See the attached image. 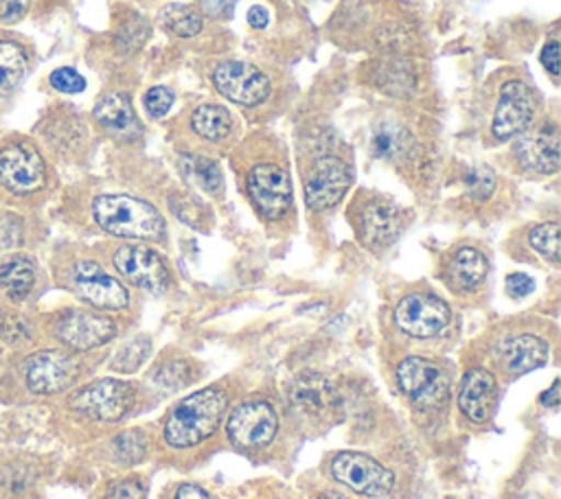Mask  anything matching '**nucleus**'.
Wrapping results in <instances>:
<instances>
[{"label":"nucleus","mask_w":561,"mask_h":499,"mask_svg":"<svg viewBox=\"0 0 561 499\" xmlns=\"http://www.w3.org/2000/svg\"><path fill=\"white\" fill-rule=\"evenodd\" d=\"M57 186V173L26 131L0 134V204L20 212L39 210Z\"/></svg>","instance_id":"obj_1"},{"label":"nucleus","mask_w":561,"mask_h":499,"mask_svg":"<svg viewBox=\"0 0 561 499\" xmlns=\"http://www.w3.org/2000/svg\"><path fill=\"white\" fill-rule=\"evenodd\" d=\"M50 269L57 287L90 309L112 313L129 306V291L123 280L79 250H57Z\"/></svg>","instance_id":"obj_2"},{"label":"nucleus","mask_w":561,"mask_h":499,"mask_svg":"<svg viewBox=\"0 0 561 499\" xmlns=\"http://www.w3.org/2000/svg\"><path fill=\"white\" fill-rule=\"evenodd\" d=\"M9 376L15 390L33 398L64 394L81 376V363L75 352L55 348H33L9 359Z\"/></svg>","instance_id":"obj_3"},{"label":"nucleus","mask_w":561,"mask_h":499,"mask_svg":"<svg viewBox=\"0 0 561 499\" xmlns=\"http://www.w3.org/2000/svg\"><path fill=\"white\" fill-rule=\"evenodd\" d=\"M88 212L101 232L116 239L160 241L167 232L158 208L127 193H99L90 199Z\"/></svg>","instance_id":"obj_4"},{"label":"nucleus","mask_w":561,"mask_h":499,"mask_svg":"<svg viewBox=\"0 0 561 499\" xmlns=\"http://www.w3.org/2000/svg\"><path fill=\"white\" fill-rule=\"evenodd\" d=\"M228 407V396L219 387L199 390L169 411L164 420V440L173 449H188L215 433Z\"/></svg>","instance_id":"obj_5"},{"label":"nucleus","mask_w":561,"mask_h":499,"mask_svg":"<svg viewBox=\"0 0 561 499\" xmlns=\"http://www.w3.org/2000/svg\"><path fill=\"white\" fill-rule=\"evenodd\" d=\"M42 333L59 348L70 352H88L105 346L118 333L116 322L90 306H64L39 315Z\"/></svg>","instance_id":"obj_6"},{"label":"nucleus","mask_w":561,"mask_h":499,"mask_svg":"<svg viewBox=\"0 0 561 499\" xmlns=\"http://www.w3.org/2000/svg\"><path fill=\"white\" fill-rule=\"evenodd\" d=\"M31 136L39 142L50 162H72L88 149L90 125L77 107L68 103H50L42 109Z\"/></svg>","instance_id":"obj_7"},{"label":"nucleus","mask_w":561,"mask_h":499,"mask_svg":"<svg viewBox=\"0 0 561 499\" xmlns=\"http://www.w3.org/2000/svg\"><path fill=\"white\" fill-rule=\"evenodd\" d=\"M136 394L127 381L99 379L70 392L66 405L81 418L96 422H116L129 414Z\"/></svg>","instance_id":"obj_8"},{"label":"nucleus","mask_w":561,"mask_h":499,"mask_svg":"<svg viewBox=\"0 0 561 499\" xmlns=\"http://www.w3.org/2000/svg\"><path fill=\"white\" fill-rule=\"evenodd\" d=\"M245 190L261 217L283 219L291 208V177L276 160H259L245 173Z\"/></svg>","instance_id":"obj_9"},{"label":"nucleus","mask_w":561,"mask_h":499,"mask_svg":"<svg viewBox=\"0 0 561 499\" xmlns=\"http://www.w3.org/2000/svg\"><path fill=\"white\" fill-rule=\"evenodd\" d=\"M35 63L37 48L33 39L11 28H0V116L13 107Z\"/></svg>","instance_id":"obj_10"},{"label":"nucleus","mask_w":561,"mask_h":499,"mask_svg":"<svg viewBox=\"0 0 561 499\" xmlns=\"http://www.w3.org/2000/svg\"><path fill=\"white\" fill-rule=\"evenodd\" d=\"M537 116V94L519 77L506 79L500 85L497 103L491 118V136L495 140H508L526 131Z\"/></svg>","instance_id":"obj_11"},{"label":"nucleus","mask_w":561,"mask_h":499,"mask_svg":"<svg viewBox=\"0 0 561 499\" xmlns=\"http://www.w3.org/2000/svg\"><path fill=\"white\" fill-rule=\"evenodd\" d=\"M213 88L230 103L241 107H256L267 101L272 83L267 74L254 63L241 59L219 61L210 72Z\"/></svg>","instance_id":"obj_12"},{"label":"nucleus","mask_w":561,"mask_h":499,"mask_svg":"<svg viewBox=\"0 0 561 499\" xmlns=\"http://www.w3.org/2000/svg\"><path fill=\"white\" fill-rule=\"evenodd\" d=\"M353 182L351 164L335 153H320L305 173V201L311 210L333 208Z\"/></svg>","instance_id":"obj_13"},{"label":"nucleus","mask_w":561,"mask_h":499,"mask_svg":"<svg viewBox=\"0 0 561 499\" xmlns=\"http://www.w3.org/2000/svg\"><path fill=\"white\" fill-rule=\"evenodd\" d=\"M114 271L134 287L160 293L169 287L171 274L164 258L145 243H121L112 250Z\"/></svg>","instance_id":"obj_14"},{"label":"nucleus","mask_w":561,"mask_h":499,"mask_svg":"<svg viewBox=\"0 0 561 499\" xmlns=\"http://www.w3.org/2000/svg\"><path fill=\"white\" fill-rule=\"evenodd\" d=\"M329 473L335 481L366 497H383L394 486V475L390 468L379 464L375 457L357 451L335 453L331 457Z\"/></svg>","instance_id":"obj_15"},{"label":"nucleus","mask_w":561,"mask_h":499,"mask_svg":"<svg viewBox=\"0 0 561 499\" xmlns=\"http://www.w3.org/2000/svg\"><path fill=\"white\" fill-rule=\"evenodd\" d=\"M44 282L39 260L26 250L0 254V300L9 306L31 304Z\"/></svg>","instance_id":"obj_16"},{"label":"nucleus","mask_w":561,"mask_h":499,"mask_svg":"<svg viewBox=\"0 0 561 499\" xmlns=\"http://www.w3.org/2000/svg\"><path fill=\"white\" fill-rule=\"evenodd\" d=\"M451 320V311L445 300L434 293L414 291L403 295L394 306L397 326L419 339L434 337L447 328Z\"/></svg>","instance_id":"obj_17"},{"label":"nucleus","mask_w":561,"mask_h":499,"mask_svg":"<svg viewBox=\"0 0 561 499\" xmlns=\"http://www.w3.org/2000/svg\"><path fill=\"white\" fill-rule=\"evenodd\" d=\"M513 155L524 171L552 175L559 169V125L552 118L533 123L515 140Z\"/></svg>","instance_id":"obj_18"},{"label":"nucleus","mask_w":561,"mask_h":499,"mask_svg":"<svg viewBox=\"0 0 561 499\" xmlns=\"http://www.w3.org/2000/svg\"><path fill=\"white\" fill-rule=\"evenodd\" d=\"M399 390L419 407H436L447 396L445 370L425 357H408L397 365Z\"/></svg>","instance_id":"obj_19"},{"label":"nucleus","mask_w":561,"mask_h":499,"mask_svg":"<svg viewBox=\"0 0 561 499\" xmlns=\"http://www.w3.org/2000/svg\"><path fill=\"white\" fill-rule=\"evenodd\" d=\"M278 418L265 401H245L232 409L226 422V433L232 444L243 449H261L276 436Z\"/></svg>","instance_id":"obj_20"},{"label":"nucleus","mask_w":561,"mask_h":499,"mask_svg":"<svg viewBox=\"0 0 561 499\" xmlns=\"http://www.w3.org/2000/svg\"><path fill=\"white\" fill-rule=\"evenodd\" d=\"M403 223V210L381 197H368L355 208L357 234L370 250H383L394 243Z\"/></svg>","instance_id":"obj_21"},{"label":"nucleus","mask_w":561,"mask_h":499,"mask_svg":"<svg viewBox=\"0 0 561 499\" xmlns=\"http://www.w3.org/2000/svg\"><path fill=\"white\" fill-rule=\"evenodd\" d=\"M90 120L96 131L110 138H136L140 131L131 96L118 88H107L99 94Z\"/></svg>","instance_id":"obj_22"},{"label":"nucleus","mask_w":561,"mask_h":499,"mask_svg":"<svg viewBox=\"0 0 561 499\" xmlns=\"http://www.w3.org/2000/svg\"><path fill=\"white\" fill-rule=\"evenodd\" d=\"M42 333L39 317L24 306H0V352L15 357L33 350Z\"/></svg>","instance_id":"obj_23"},{"label":"nucleus","mask_w":561,"mask_h":499,"mask_svg":"<svg viewBox=\"0 0 561 499\" xmlns=\"http://www.w3.org/2000/svg\"><path fill=\"white\" fill-rule=\"evenodd\" d=\"M495 379L482 368H473L462 376L458 390V407L471 422H484L495 407Z\"/></svg>","instance_id":"obj_24"},{"label":"nucleus","mask_w":561,"mask_h":499,"mask_svg":"<svg viewBox=\"0 0 561 499\" xmlns=\"http://www.w3.org/2000/svg\"><path fill=\"white\" fill-rule=\"evenodd\" d=\"M486 271H489L486 256L478 247L465 245L451 254L445 269V280L454 291L469 293L484 282Z\"/></svg>","instance_id":"obj_25"},{"label":"nucleus","mask_w":561,"mask_h":499,"mask_svg":"<svg viewBox=\"0 0 561 499\" xmlns=\"http://www.w3.org/2000/svg\"><path fill=\"white\" fill-rule=\"evenodd\" d=\"M191 131L206 142H221L234 129V116L226 105L199 103L188 114Z\"/></svg>","instance_id":"obj_26"},{"label":"nucleus","mask_w":561,"mask_h":499,"mask_svg":"<svg viewBox=\"0 0 561 499\" xmlns=\"http://www.w3.org/2000/svg\"><path fill=\"white\" fill-rule=\"evenodd\" d=\"M502 359L511 372H528L546 363L548 344L537 335H515L502 344Z\"/></svg>","instance_id":"obj_27"},{"label":"nucleus","mask_w":561,"mask_h":499,"mask_svg":"<svg viewBox=\"0 0 561 499\" xmlns=\"http://www.w3.org/2000/svg\"><path fill=\"white\" fill-rule=\"evenodd\" d=\"M160 24L167 33L186 39V37H195L202 31L204 18L199 9L191 4H167L160 11Z\"/></svg>","instance_id":"obj_28"},{"label":"nucleus","mask_w":561,"mask_h":499,"mask_svg":"<svg viewBox=\"0 0 561 499\" xmlns=\"http://www.w3.org/2000/svg\"><path fill=\"white\" fill-rule=\"evenodd\" d=\"M28 217L26 212L7 208L0 204V254L11 250H24L28 241Z\"/></svg>","instance_id":"obj_29"},{"label":"nucleus","mask_w":561,"mask_h":499,"mask_svg":"<svg viewBox=\"0 0 561 499\" xmlns=\"http://www.w3.org/2000/svg\"><path fill=\"white\" fill-rule=\"evenodd\" d=\"M291 401L309 411H322L333 401V387L322 376L300 379V381H296V385L291 390Z\"/></svg>","instance_id":"obj_30"},{"label":"nucleus","mask_w":561,"mask_h":499,"mask_svg":"<svg viewBox=\"0 0 561 499\" xmlns=\"http://www.w3.org/2000/svg\"><path fill=\"white\" fill-rule=\"evenodd\" d=\"M182 169L184 173L191 175V179L195 184H199L204 190L208 193H215L221 188V173H219V166L206 158V155H199V153H186L182 158Z\"/></svg>","instance_id":"obj_31"},{"label":"nucleus","mask_w":561,"mask_h":499,"mask_svg":"<svg viewBox=\"0 0 561 499\" xmlns=\"http://www.w3.org/2000/svg\"><path fill=\"white\" fill-rule=\"evenodd\" d=\"M31 490L28 466L9 462L0 466V499H26Z\"/></svg>","instance_id":"obj_32"},{"label":"nucleus","mask_w":561,"mask_h":499,"mask_svg":"<svg viewBox=\"0 0 561 499\" xmlns=\"http://www.w3.org/2000/svg\"><path fill=\"white\" fill-rule=\"evenodd\" d=\"M528 241L533 245V250L537 254H541L543 258H548L550 263H559V252H561V228L557 221H543L537 223L530 234Z\"/></svg>","instance_id":"obj_33"},{"label":"nucleus","mask_w":561,"mask_h":499,"mask_svg":"<svg viewBox=\"0 0 561 499\" xmlns=\"http://www.w3.org/2000/svg\"><path fill=\"white\" fill-rule=\"evenodd\" d=\"M147 33H149V26L142 18H131V20H125L118 28V33L114 35V48L121 53V55H131L136 53L142 42L147 39Z\"/></svg>","instance_id":"obj_34"},{"label":"nucleus","mask_w":561,"mask_h":499,"mask_svg":"<svg viewBox=\"0 0 561 499\" xmlns=\"http://www.w3.org/2000/svg\"><path fill=\"white\" fill-rule=\"evenodd\" d=\"M46 88L57 94H79L85 90V79L72 66H57L46 74Z\"/></svg>","instance_id":"obj_35"},{"label":"nucleus","mask_w":561,"mask_h":499,"mask_svg":"<svg viewBox=\"0 0 561 499\" xmlns=\"http://www.w3.org/2000/svg\"><path fill=\"white\" fill-rule=\"evenodd\" d=\"M147 451V440L140 431H127L121 433L114 442H112V453L118 462H136L138 457H142Z\"/></svg>","instance_id":"obj_36"},{"label":"nucleus","mask_w":561,"mask_h":499,"mask_svg":"<svg viewBox=\"0 0 561 499\" xmlns=\"http://www.w3.org/2000/svg\"><path fill=\"white\" fill-rule=\"evenodd\" d=\"M173 98H175V94H173L171 88H167V85H153V88H149V90L145 92V96H142V107H145V112H147L151 118H162V116L171 109Z\"/></svg>","instance_id":"obj_37"},{"label":"nucleus","mask_w":561,"mask_h":499,"mask_svg":"<svg viewBox=\"0 0 561 499\" xmlns=\"http://www.w3.org/2000/svg\"><path fill=\"white\" fill-rule=\"evenodd\" d=\"M188 376H191V370L184 361H169L156 370L153 381L164 387H182L184 383H188Z\"/></svg>","instance_id":"obj_38"},{"label":"nucleus","mask_w":561,"mask_h":499,"mask_svg":"<svg viewBox=\"0 0 561 499\" xmlns=\"http://www.w3.org/2000/svg\"><path fill=\"white\" fill-rule=\"evenodd\" d=\"M35 0H0V28H11L26 20Z\"/></svg>","instance_id":"obj_39"},{"label":"nucleus","mask_w":561,"mask_h":499,"mask_svg":"<svg viewBox=\"0 0 561 499\" xmlns=\"http://www.w3.org/2000/svg\"><path fill=\"white\" fill-rule=\"evenodd\" d=\"M145 497V488L138 479L127 477V479H118L114 481L107 490L103 499H142Z\"/></svg>","instance_id":"obj_40"},{"label":"nucleus","mask_w":561,"mask_h":499,"mask_svg":"<svg viewBox=\"0 0 561 499\" xmlns=\"http://www.w3.org/2000/svg\"><path fill=\"white\" fill-rule=\"evenodd\" d=\"M541 66L546 68V72L557 79L559 77V39L557 35H550V39L541 46Z\"/></svg>","instance_id":"obj_41"},{"label":"nucleus","mask_w":561,"mask_h":499,"mask_svg":"<svg viewBox=\"0 0 561 499\" xmlns=\"http://www.w3.org/2000/svg\"><path fill=\"white\" fill-rule=\"evenodd\" d=\"M533 289H535V282H533L530 276L519 274V271L506 276V291H508L513 298H524V295H528Z\"/></svg>","instance_id":"obj_42"},{"label":"nucleus","mask_w":561,"mask_h":499,"mask_svg":"<svg viewBox=\"0 0 561 499\" xmlns=\"http://www.w3.org/2000/svg\"><path fill=\"white\" fill-rule=\"evenodd\" d=\"M173 499H210V495L195 484H182V486H178Z\"/></svg>","instance_id":"obj_43"},{"label":"nucleus","mask_w":561,"mask_h":499,"mask_svg":"<svg viewBox=\"0 0 561 499\" xmlns=\"http://www.w3.org/2000/svg\"><path fill=\"white\" fill-rule=\"evenodd\" d=\"M248 24L252 26V28H265L267 26V11L261 7V4H254V7H250V11H248Z\"/></svg>","instance_id":"obj_44"},{"label":"nucleus","mask_w":561,"mask_h":499,"mask_svg":"<svg viewBox=\"0 0 561 499\" xmlns=\"http://www.w3.org/2000/svg\"><path fill=\"white\" fill-rule=\"evenodd\" d=\"M541 403L546 405V407H552V409H557V405H559V379L557 381H552V385L543 392V396H541Z\"/></svg>","instance_id":"obj_45"},{"label":"nucleus","mask_w":561,"mask_h":499,"mask_svg":"<svg viewBox=\"0 0 561 499\" xmlns=\"http://www.w3.org/2000/svg\"><path fill=\"white\" fill-rule=\"evenodd\" d=\"M202 2H204L206 11H210V13H219L224 9H230V4H232V0H202Z\"/></svg>","instance_id":"obj_46"},{"label":"nucleus","mask_w":561,"mask_h":499,"mask_svg":"<svg viewBox=\"0 0 561 499\" xmlns=\"http://www.w3.org/2000/svg\"><path fill=\"white\" fill-rule=\"evenodd\" d=\"M522 499H541V497H537V495H522Z\"/></svg>","instance_id":"obj_47"}]
</instances>
